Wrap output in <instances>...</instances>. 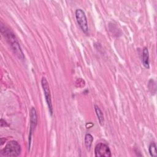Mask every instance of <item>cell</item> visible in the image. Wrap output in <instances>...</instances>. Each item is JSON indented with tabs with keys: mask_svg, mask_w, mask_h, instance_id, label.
<instances>
[{
	"mask_svg": "<svg viewBox=\"0 0 157 157\" xmlns=\"http://www.w3.org/2000/svg\"><path fill=\"white\" fill-rule=\"evenodd\" d=\"M77 21L82 31L87 34L88 31V22L84 11L81 9H77L75 12Z\"/></svg>",
	"mask_w": 157,
	"mask_h": 157,
	"instance_id": "cell-4",
	"label": "cell"
},
{
	"mask_svg": "<svg viewBox=\"0 0 157 157\" xmlns=\"http://www.w3.org/2000/svg\"><path fill=\"white\" fill-rule=\"evenodd\" d=\"M1 32L2 34L6 37L7 42L10 45L12 50H13L15 55L21 59H24V55L20 47V45L14 34V33L8 28L4 26L2 24L1 25Z\"/></svg>",
	"mask_w": 157,
	"mask_h": 157,
	"instance_id": "cell-1",
	"label": "cell"
},
{
	"mask_svg": "<svg viewBox=\"0 0 157 157\" xmlns=\"http://www.w3.org/2000/svg\"><path fill=\"white\" fill-rule=\"evenodd\" d=\"M21 152V147L15 140H11L7 143L5 147L1 150V155L4 156H18Z\"/></svg>",
	"mask_w": 157,
	"mask_h": 157,
	"instance_id": "cell-2",
	"label": "cell"
},
{
	"mask_svg": "<svg viewBox=\"0 0 157 157\" xmlns=\"http://www.w3.org/2000/svg\"><path fill=\"white\" fill-rule=\"evenodd\" d=\"M94 153L96 157H110L112 156L109 147L103 143H99L96 145Z\"/></svg>",
	"mask_w": 157,
	"mask_h": 157,
	"instance_id": "cell-5",
	"label": "cell"
},
{
	"mask_svg": "<svg viewBox=\"0 0 157 157\" xmlns=\"http://www.w3.org/2000/svg\"><path fill=\"white\" fill-rule=\"evenodd\" d=\"M149 153L151 156L156 157L157 156V150H156V146L155 142H151L149 145L148 148Z\"/></svg>",
	"mask_w": 157,
	"mask_h": 157,
	"instance_id": "cell-10",
	"label": "cell"
},
{
	"mask_svg": "<svg viewBox=\"0 0 157 157\" xmlns=\"http://www.w3.org/2000/svg\"><path fill=\"white\" fill-rule=\"evenodd\" d=\"M93 137L90 134H86L85 136V145L88 150H90L92 145Z\"/></svg>",
	"mask_w": 157,
	"mask_h": 157,
	"instance_id": "cell-9",
	"label": "cell"
},
{
	"mask_svg": "<svg viewBox=\"0 0 157 157\" xmlns=\"http://www.w3.org/2000/svg\"><path fill=\"white\" fill-rule=\"evenodd\" d=\"M148 85H151V86H148V88H149L150 91H151V93L153 94V90H154L155 92L156 93V83H155V82L153 80H150V82H149V84H148Z\"/></svg>",
	"mask_w": 157,
	"mask_h": 157,
	"instance_id": "cell-11",
	"label": "cell"
},
{
	"mask_svg": "<svg viewBox=\"0 0 157 157\" xmlns=\"http://www.w3.org/2000/svg\"><path fill=\"white\" fill-rule=\"evenodd\" d=\"M142 62L144 65V66L147 68L149 69V55H148V51L147 48L145 47L143 50L142 53Z\"/></svg>",
	"mask_w": 157,
	"mask_h": 157,
	"instance_id": "cell-7",
	"label": "cell"
},
{
	"mask_svg": "<svg viewBox=\"0 0 157 157\" xmlns=\"http://www.w3.org/2000/svg\"><path fill=\"white\" fill-rule=\"evenodd\" d=\"M37 124V115L36 109L34 107H32L30 110V132L29 136V148L30 147L31 139L32 136V133Z\"/></svg>",
	"mask_w": 157,
	"mask_h": 157,
	"instance_id": "cell-6",
	"label": "cell"
},
{
	"mask_svg": "<svg viewBox=\"0 0 157 157\" xmlns=\"http://www.w3.org/2000/svg\"><path fill=\"white\" fill-rule=\"evenodd\" d=\"M94 109H95V112H96V115L98 117L99 122L100 124L102 126L104 124V122L103 113L101 111V110L100 109V108L97 105H94Z\"/></svg>",
	"mask_w": 157,
	"mask_h": 157,
	"instance_id": "cell-8",
	"label": "cell"
},
{
	"mask_svg": "<svg viewBox=\"0 0 157 157\" xmlns=\"http://www.w3.org/2000/svg\"><path fill=\"white\" fill-rule=\"evenodd\" d=\"M41 85L44 91V96L45 98V101L47 102L48 107V110L51 115L53 114V105L52 102V98H51V94H50V87L48 85V83L47 80V79L45 77H42L41 80Z\"/></svg>",
	"mask_w": 157,
	"mask_h": 157,
	"instance_id": "cell-3",
	"label": "cell"
}]
</instances>
